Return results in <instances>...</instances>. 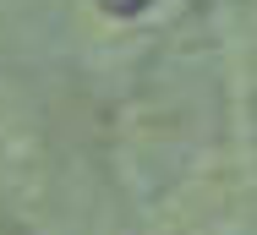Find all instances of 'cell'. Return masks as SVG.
Instances as JSON below:
<instances>
[{"instance_id": "cell-1", "label": "cell", "mask_w": 257, "mask_h": 235, "mask_svg": "<svg viewBox=\"0 0 257 235\" xmlns=\"http://www.w3.org/2000/svg\"><path fill=\"white\" fill-rule=\"evenodd\" d=\"M39 191H44V148H39V132H33L22 93L0 71V202L33 208Z\"/></svg>"}, {"instance_id": "cell-2", "label": "cell", "mask_w": 257, "mask_h": 235, "mask_svg": "<svg viewBox=\"0 0 257 235\" xmlns=\"http://www.w3.org/2000/svg\"><path fill=\"white\" fill-rule=\"evenodd\" d=\"M0 235H6V230H0Z\"/></svg>"}]
</instances>
